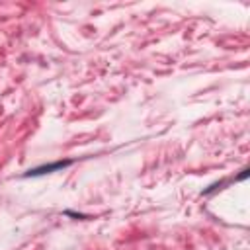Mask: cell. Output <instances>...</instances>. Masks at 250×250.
<instances>
[{"instance_id": "6da1fadb", "label": "cell", "mask_w": 250, "mask_h": 250, "mask_svg": "<svg viewBox=\"0 0 250 250\" xmlns=\"http://www.w3.org/2000/svg\"><path fill=\"white\" fill-rule=\"evenodd\" d=\"M70 166V160H59V162H53V164H45V166H39V168H33L29 172H25L23 176L25 178H33V176H43V174H51V172H57V170H62Z\"/></svg>"}]
</instances>
